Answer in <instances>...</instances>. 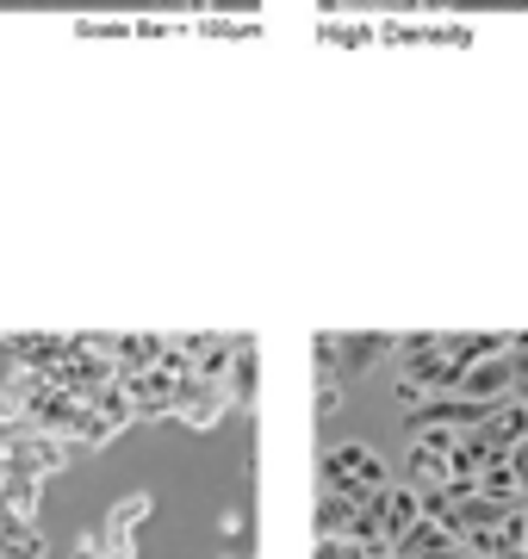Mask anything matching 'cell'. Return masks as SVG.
Returning <instances> with one entry per match:
<instances>
[{"mask_svg":"<svg viewBox=\"0 0 528 559\" xmlns=\"http://www.w3.org/2000/svg\"><path fill=\"white\" fill-rule=\"evenodd\" d=\"M392 485L386 460L373 454L367 441H336L324 454V491H336V498H355V503H373L380 491Z\"/></svg>","mask_w":528,"mask_h":559,"instance_id":"6da1fadb","label":"cell"},{"mask_svg":"<svg viewBox=\"0 0 528 559\" xmlns=\"http://www.w3.org/2000/svg\"><path fill=\"white\" fill-rule=\"evenodd\" d=\"M224 385H230L237 411H249V404H255V342H249V336H237V360H230Z\"/></svg>","mask_w":528,"mask_h":559,"instance_id":"7a4b0ae2","label":"cell"},{"mask_svg":"<svg viewBox=\"0 0 528 559\" xmlns=\"http://www.w3.org/2000/svg\"><path fill=\"white\" fill-rule=\"evenodd\" d=\"M137 516H149V498H143V491H131V498H119L112 510H106L100 535L106 540H131V535H137Z\"/></svg>","mask_w":528,"mask_h":559,"instance_id":"3957f363","label":"cell"},{"mask_svg":"<svg viewBox=\"0 0 528 559\" xmlns=\"http://www.w3.org/2000/svg\"><path fill=\"white\" fill-rule=\"evenodd\" d=\"M343 411V373L317 360V417H336Z\"/></svg>","mask_w":528,"mask_h":559,"instance_id":"277c9868","label":"cell"},{"mask_svg":"<svg viewBox=\"0 0 528 559\" xmlns=\"http://www.w3.org/2000/svg\"><path fill=\"white\" fill-rule=\"evenodd\" d=\"M523 554H528V503H523Z\"/></svg>","mask_w":528,"mask_h":559,"instance_id":"5b68a950","label":"cell"}]
</instances>
